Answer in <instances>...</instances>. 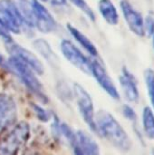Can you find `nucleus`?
Here are the masks:
<instances>
[{"instance_id": "obj_26", "label": "nucleus", "mask_w": 154, "mask_h": 155, "mask_svg": "<svg viewBox=\"0 0 154 155\" xmlns=\"http://www.w3.org/2000/svg\"><path fill=\"white\" fill-rule=\"evenodd\" d=\"M73 151H74V155H83V153L76 147H73Z\"/></svg>"}, {"instance_id": "obj_10", "label": "nucleus", "mask_w": 154, "mask_h": 155, "mask_svg": "<svg viewBox=\"0 0 154 155\" xmlns=\"http://www.w3.org/2000/svg\"><path fill=\"white\" fill-rule=\"evenodd\" d=\"M17 106L14 98L5 93H0V134L15 124Z\"/></svg>"}, {"instance_id": "obj_25", "label": "nucleus", "mask_w": 154, "mask_h": 155, "mask_svg": "<svg viewBox=\"0 0 154 155\" xmlns=\"http://www.w3.org/2000/svg\"><path fill=\"white\" fill-rule=\"evenodd\" d=\"M0 66L9 71V67H8V62H7V60L5 58V56H4L3 54H0Z\"/></svg>"}, {"instance_id": "obj_9", "label": "nucleus", "mask_w": 154, "mask_h": 155, "mask_svg": "<svg viewBox=\"0 0 154 155\" xmlns=\"http://www.w3.org/2000/svg\"><path fill=\"white\" fill-rule=\"evenodd\" d=\"M5 48L7 52L9 53L10 56H14L19 59L20 61L24 62L25 64L31 67L34 71L35 74H40V75L44 74V68L42 62L31 51L21 46L15 41L9 44H5Z\"/></svg>"}, {"instance_id": "obj_19", "label": "nucleus", "mask_w": 154, "mask_h": 155, "mask_svg": "<svg viewBox=\"0 0 154 155\" xmlns=\"http://www.w3.org/2000/svg\"><path fill=\"white\" fill-rule=\"evenodd\" d=\"M69 1L72 4H74L78 9H80L88 18H90L91 21L93 22L95 21V18H96L95 14L85 0H69Z\"/></svg>"}, {"instance_id": "obj_13", "label": "nucleus", "mask_w": 154, "mask_h": 155, "mask_svg": "<svg viewBox=\"0 0 154 155\" xmlns=\"http://www.w3.org/2000/svg\"><path fill=\"white\" fill-rule=\"evenodd\" d=\"M73 147H76L83 155H101L97 143L84 131L75 132V142Z\"/></svg>"}, {"instance_id": "obj_24", "label": "nucleus", "mask_w": 154, "mask_h": 155, "mask_svg": "<svg viewBox=\"0 0 154 155\" xmlns=\"http://www.w3.org/2000/svg\"><path fill=\"white\" fill-rule=\"evenodd\" d=\"M22 155H38V152L34 147H29L25 149Z\"/></svg>"}, {"instance_id": "obj_11", "label": "nucleus", "mask_w": 154, "mask_h": 155, "mask_svg": "<svg viewBox=\"0 0 154 155\" xmlns=\"http://www.w3.org/2000/svg\"><path fill=\"white\" fill-rule=\"evenodd\" d=\"M123 17L130 28V30L140 37L145 35L144 19L142 15L135 10L127 0H122L120 3Z\"/></svg>"}, {"instance_id": "obj_4", "label": "nucleus", "mask_w": 154, "mask_h": 155, "mask_svg": "<svg viewBox=\"0 0 154 155\" xmlns=\"http://www.w3.org/2000/svg\"><path fill=\"white\" fill-rule=\"evenodd\" d=\"M0 17L5 23L11 33L20 34L33 30L13 0H0Z\"/></svg>"}, {"instance_id": "obj_16", "label": "nucleus", "mask_w": 154, "mask_h": 155, "mask_svg": "<svg viewBox=\"0 0 154 155\" xmlns=\"http://www.w3.org/2000/svg\"><path fill=\"white\" fill-rule=\"evenodd\" d=\"M143 127L145 135L154 140V110L150 106H145L143 110Z\"/></svg>"}, {"instance_id": "obj_7", "label": "nucleus", "mask_w": 154, "mask_h": 155, "mask_svg": "<svg viewBox=\"0 0 154 155\" xmlns=\"http://www.w3.org/2000/svg\"><path fill=\"white\" fill-rule=\"evenodd\" d=\"M63 55L76 68L86 74H91V59L87 58L71 41L64 39L60 45Z\"/></svg>"}, {"instance_id": "obj_1", "label": "nucleus", "mask_w": 154, "mask_h": 155, "mask_svg": "<svg viewBox=\"0 0 154 155\" xmlns=\"http://www.w3.org/2000/svg\"><path fill=\"white\" fill-rule=\"evenodd\" d=\"M96 134L106 139L111 144L122 152H129L132 140L122 124L107 111L95 114Z\"/></svg>"}, {"instance_id": "obj_5", "label": "nucleus", "mask_w": 154, "mask_h": 155, "mask_svg": "<svg viewBox=\"0 0 154 155\" xmlns=\"http://www.w3.org/2000/svg\"><path fill=\"white\" fill-rule=\"evenodd\" d=\"M74 94L78 111L88 127L96 134L95 111L90 94L79 84H74Z\"/></svg>"}, {"instance_id": "obj_30", "label": "nucleus", "mask_w": 154, "mask_h": 155, "mask_svg": "<svg viewBox=\"0 0 154 155\" xmlns=\"http://www.w3.org/2000/svg\"><path fill=\"white\" fill-rule=\"evenodd\" d=\"M152 155H154V150H153V151H152Z\"/></svg>"}, {"instance_id": "obj_3", "label": "nucleus", "mask_w": 154, "mask_h": 155, "mask_svg": "<svg viewBox=\"0 0 154 155\" xmlns=\"http://www.w3.org/2000/svg\"><path fill=\"white\" fill-rule=\"evenodd\" d=\"M30 138V126L21 121L0 142V155H17Z\"/></svg>"}, {"instance_id": "obj_6", "label": "nucleus", "mask_w": 154, "mask_h": 155, "mask_svg": "<svg viewBox=\"0 0 154 155\" xmlns=\"http://www.w3.org/2000/svg\"><path fill=\"white\" fill-rule=\"evenodd\" d=\"M91 74L97 81L102 89L113 99L119 100L120 94L113 79L107 73L103 64L96 58L91 60Z\"/></svg>"}, {"instance_id": "obj_18", "label": "nucleus", "mask_w": 154, "mask_h": 155, "mask_svg": "<svg viewBox=\"0 0 154 155\" xmlns=\"http://www.w3.org/2000/svg\"><path fill=\"white\" fill-rule=\"evenodd\" d=\"M144 79L147 87V93L152 104V108L154 110V70L148 68L144 72Z\"/></svg>"}, {"instance_id": "obj_8", "label": "nucleus", "mask_w": 154, "mask_h": 155, "mask_svg": "<svg viewBox=\"0 0 154 155\" xmlns=\"http://www.w3.org/2000/svg\"><path fill=\"white\" fill-rule=\"evenodd\" d=\"M31 7L33 12L34 26L42 33H51L56 28V22L50 12L38 0H32Z\"/></svg>"}, {"instance_id": "obj_29", "label": "nucleus", "mask_w": 154, "mask_h": 155, "mask_svg": "<svg viewBox=\"0 0 154 155\" xmlns=\"http://www.w3.org/2000/svg\"><path fill=\"white\" fill-rule=\"evenodd\" d=\"M153 48H154V35H153Z\"/></svg>"}, {"instance_id": "obj_22", "label": "nucleus", "mask_w": 154, "mask_h": 155, "mask_svg": "<svg viewBox=\"0 0 154 155\" xmlns=\"http://www.w3.org/2000/svg\"><path fill=\"white\" fill-rule=\"evenodd\" d=\"M122 111H123V116H124L127 120H129V121H131V122H133V123L137 121V114H136L134 109H133L131 105H129V104H124V105L123 106V108H122Z\"/></svg>"}, {"instance_id": "obj_28", "label": "nucleus", "mask_w": 154, "mask_h": 155, "mask_svg": "<svg viewBox=\"0 0 154 155\" xmlns=\"http://www.w3.org/2000/svg\"><path fill=\"white\" fill-rule=\"evenodd\" d=\"M38 1H40V2H46L47 0H38Z\"/></svg>"}, {"instance_id": "obj_23", "label": "nucleus", "mask_w": 154, "mask_h": 155, "mask_svg": "<svg viewBox=\"0 0 154 155\" xmlns=\"http://www.w3.org/2000/svg\"><path fill=\"white\" fill-rule=\"evenodd\" d=\"M144 30H145V35L147 34L149 36H153L154 16L151 14H149L144 20Z\"/></svg>"}, {"instance_id": "obj_17", "label": "nucleus", "mask_w": 154, "mask_h": 155, "mask_svg": "<svg viewBox=\"0 0 154 155\" xmlns=\"http://www.w3.org/2000/svg\"><path fill=\"white\" fill-rule=\"evenodd\" d=\"M34 48L43 55L44 58L46 59L47 62L51 64H54L57 61L55 54L53 52L52 48L50 47L49 44L44 39H37L34 42Z\"/></svg>"}, {"instance_id": "obj_27", "label": "nucleus", "mask_w": 154, "mask_h": 155, "mask_svg": "<svg viewBox=\"0 0 154 155\" xmlns=\"http://www.w3.org/2000/svg\"><path fill=\"white\" fill-rule=\"evenodd\" d=\"M58 3H61V4H65V3H66V0H58Z\"/></svg>"}, {"instance_id": "obj_14", "label": "nucleus", "mask_w": 154, "mask_h": 155, "mask_svg": "<svg viewBox=\"0 0 154 155\" xmlns=\"http://www.w3.org/2000/svg\"><path fill=\"white\" fill-rule=\"evenodd\" d=\"M98 8L106 23L111 25H116L119 23V14L112 0H99Z\"/></svg>"}, {"instance_id": "obj_12", "label": "nucleus", "mask_w": 154, "mask_h": 155, "mask_svg": "<svg viewBox=\"0 0 154 155\" xmlns=\"http://www.w3.org/2000/svg\"><path fill=\"white\" fill-rule=\"evenodd\" d=\"M119 82L126 100L131 103H137L140 98L138 83L135 76L126 67H123Z\"/></svg>"}, {"instance_id": "obj_2", "label": "nucleus", "mask_w": 154, "mask_h": 155, "mask_svg": "<svg viewBox=\"0 0 154 155\" xmlns=\"http://www.w3.org/2000/svg\"><path fill=\"white\" fill-rule=\"evenodd\" d=\"M7 62L9 72L14 73L19 78L22 84H24V85L32 94L36 95L40 101H42L43 103H46L47 96L44 94L43 84L36 77L34 71L24 62L14 56H10L7 59Z\"/></svg>"}, {"instance_id": "obj_21", "label": "nucleus", "mask_w": 154, "mask_h": 155, "mask_svg": "<svg viewBox=\"0 0 154 155\" xmlns=\"http://www.w3.org/2000/svg\"><path fill=\"white\" fill-rule=\"evenodd\" d=\"M0 38L4 41L5 45L13 42V37L11 35V32L3 19L0 17Z\"/></svg>"}, {"instance_id": "obj_20", "label": "nucleus", "mask_w": 154, "mask_h": 155, "mask_svg": "<svg viewBox=\"0 0 154 155\" xmlns=\"http://www.w3.org/2000/svg\"><path fill=\"white\" fill-rule=\"evenodd\" d=\"M32 108H33V111H34L36 118L40 122L47 123V122H49L51 120L52 114L46 109H44L43 106H41L39 104H32Z\"/></svg>"}, {"instance_id": "obj_15", "label": "nucleus", "mask_w": 154, "mask_h": 155, "mask_svg": "<svg viewBox=\"0 0 154 155\" xmlns=\"http://www.w3.org/2000/svg\"><path fill=\"white\" fill-rule=\"evenodd\" d=\"M67 29L69 33L73 35V37L84 47V50H86L91 56L93 58H96L98 56V51L96 46L93 45V43L81 31H79L76 27L72 25L71 24H67Z\"/></svg>"}]
</instances>
